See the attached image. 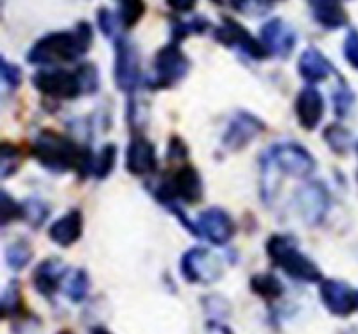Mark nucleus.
Masks as SVG:
<instances>
[{"label": "nucleus", "instance_id": "1", "mask_svg": "<svg viewBox=\"0 0 358 334\" xmlns=\"http://www.w3.org/2000/svg\"><path fill=\"white\" fill-rule=\"evenodd\" d=\"M31 154L45 170L56 174L78 172L81 179L92 176L94 152L57 130L41 129L34 138Z\"/></svg>", "mask_w": 358, "mask_h": 334}, {"label": "nucleus", "instance_id": "2", "mask_svg": "<svg viewBox=\"0 0 358 334\" xmlns=\"http://www.w3.org/2000/svg\"><path fill=\"white\" fill-rule=\"evenodd\" d=\"M94 45V29L88 22H78L70 31H56L45 34L31 47L27 61L40 68L73 63L88 54Z\"/></svg>", "mask_w": 358, "mask_h": 334}, {"label": "nucleus", "instance_id": "3", "mask_svg": "<svg viewBox=\"0 0 358 334\" xmlns=\"http://www.w3.org/2000/svg\"><path fill=\"white\" fill-rule=\"evenodd\" d=\"M265 252L271 263L283 270L289 278L308 284L322 281V272L317 263L299 250L297 241L292 236L273 234L265 243Z\"/></svg>", "mask_w": 358, "mask_h": 334}, {"label": "nucleus", "instance_id": "4", "mask_svg": "<svg viewBox=\"0 0 358 334\" xmlns=\"http://www.w3.org/2000/svg\"><path fill=\"white\" fill-rule=\"evenodd\" d=\"M152 195L163 206L178 204H199L204 197V184L199 170L194 165H179L171 176L165 177L152 190Z\"/></svg>", "mask_w": 358, "mask_h": 334}, {"label": "nucleus", "instance_id": "5", "mask_svg": "<svg viewBox=\"0 0 358 334\" xmlns=\"http://www.w3.org/2000/svg\"><path fill=\"white\" fill-rule=\"evenodd\" d=\"M190 68V59L181 50L179 41L172 40L156 52L152 61V77L145 82V86L149 90H169L183 81Z\"/></svg>", "mask_w": 358, "mask_h": 334}, {"label": "nucleus", "instance_id": "6", "mask_svg": "<svg viewBox=\"0 0 358 334\" xmlns=\"http://www.w3.org/2000/svg\"><path fill=\"white\" fill-rule=\"evenodd\" d=\"M278 172L296 179H308L315 172V158L303 145L294 142H281L273 145L264 155Z\"/></svg>", "mask_w": 358, "mask_h": 334}, {"label": "nucleus", "instance_id": "7", "mask_svg": "<svg viewBox=\"0 0 358 334\" xmlns=\"http://www.w3.org/2000/svg\"><path fill=\"white\" fill-rule=\"evenodd\" d=\"M33 86L41 95L54 100H73L85 95L78 72H70L59 66H45L38 70L33 75Z\"/></svg>", "mask_w": 358, "mask_h": 334}, {"label": "nucleus", "instance_id": "8", "mask_svg": "<svg viewBox=\"0 0 358 334\" xmlns=\"http://www.w3.org/2000/svg\"><path fill=\"white\" fill-rule=\"evenodd\" d=\"M179 270L188 284H213L222 278V261L204 247H192L181 256Z\"/></svg>", "mask_w": 358, "mask_h": 334}, {"label": "nucleus", "instance_id": "9", "mask_svg": "<svg viewBox=\"0 0 358 334\" xmlns=\"http://www.w3.org/2000/svg\"><path fill=\"white\" fill-rule=\"evenodd\" d=\"M113 81L117 90L127 95H133L142 82L140 54L133 45V41L124 36L115 40Z\"/></svg>", "mask_w": 358, "mask_h": 334}, {"label": "nucleus", "instance_id": "10", "mask_svg": "<svg viewBox=\"0 0 358 334\" xmlns=\"http://www.w3.org/2000/svg\"><path fill=\"white\" fill-rule=\"evenodd\" d=\"M213 38H215V41H219L220 45L241 50L242 54H245L251 59H257V61L268 57V52L262 40L252 36L244 25L229 17L222 18V24L213 31Z\"/></svg>", "mask_w": 358, "mask_h": 334}, {"label": "nucleus", "instance_id": "11", "mask_svg": "<svg viewBox=\"0 0 358 334\" xmlns=\"http://www.w3.org/2000/svg\"><path fill=\"white\" fill-rule=\"evenodd\" d=\"M294 202L306 225H317L330 209V192L319 181H308L297 190Z\"/></svg>", "mask_w": 358, "mask_h": 334}, {"label": "nucleus", "instance_id": "12", "mask_svg": "<svg viewBox=\"0 0 358 334\" xmlns=\"http://www.w3.org/2000/svg\"><path fill=\"white\" fill-rule=\"evenodd\" d=\"M197 238L208 240L212 245L224 247L233 240L236 232V225L231 215L220 208L204 209L197 216Z\"/></svg>", "mask_w": 358, "mask_h": 334}, {"label": "nucleus", "instance_id": "13", "mask_svg": "<svg viewBox=\"0 0 358 334\" xmlns=\"http://www.w3.org/2000/svg\"><path fill=\"white\" fill-rule=\"evenodd\" d=\"M265 130V123L248 111H236L222 135V147L229 152H241Z\"/></svg>", "mask_w": 358, "mask_h": 334}, {"label": "nucleus", "instance_id": "14", "mask_svg": "<svg viewBox=\"0 0 358 334\" xmlns=\"http://www.w3.org/2000/svg\"><path fill=\"white\" fill-rule=\"evenodd\" d=\"M319 298L334 317L346 318L358 308V291L338 279H322L319 282Z\"/></svg>", "mask_w": 358, "mask_h": 334}, {"label": "nucleus", "instance_id": "15", "mask_svg": "<svg viewBox=\"0 0 358 334\" xmlns=\"http://www.w3.org/2000/svg\"><path fill=\"white\" fill-rule=\"evenodd\" d=\"M260 40L267 49L268 56H276L281 59H287L297 43L296 31L281 18H271L262 25Z\"/></svg>", "mask_w": 358, "mask_h": 334}, {"label": "nucleus", "instance_id": "16", "mask_svg": "<svg viewBox=\"0 0 358 334\" xmlns=\"http://www.w3.org/2000/svg\"><path fill=\"white\" fill-rule=\"evenodd\" d=\"M126 170L134 177H145L155 174L158 167L156 149L152 142L142 135H134L126 147Z\"/></svg>", "mask_w": 358, "mask_h": 334}, {"label": "nucleus", "instance_id": "17", "mask_svg": "<svg viewBox=\"0 0 358 334\" xmlns=\"http://www.w3.org/2000/svg\"><path fill=\"white\" fill-rule=\"evenodd\" d=\"M294 113L301 129L308 132L317 129L324 116V98L321 91L313 86H305L294 100Z\"/></svg>", "mask_w": 358, "mask_h": 334}, {"label": "nucleus", "instance_id": "18", "mask_svg": "<svg viewBox=\"0 0 358 334\" xmlns=\"http://www.w3.org/2000/svg\"><path fill=\"white\" fill-rule=\"evenodd\" d=\"M66 275H69V268L59 257H47L34 268L33 286L41 297L52 298L62 289Z\"/></svg>", "mask_w": 358, "mask_h": 334}, {"label": "nucleus", "instance_id": "19", "mask_svg": "<svg viewBox=\"0 0 358 334\" xmlns=\"http://www.w3.org/2000/svg\"><path fill=\"white\" fill-rule=\"evenodd\" d=\"M83 227H85V220H83L81 209H70L69 213L62 215L50 224L49 238L57 247L69 249L81 240Z\"/></svg>", "mask_w": 358, "mask_h": 334}, {"label": "nucleus", "instance_id": "20", "mask_svg": "<svg viewBox=\"0 0 358 334\" xmlns=\"http://www.w3.org/2000/svg\"><path fill=\"white\" fill-rule=\"evenodd\" d=\"M297 72H299L303 81H306L308 84H317V82H322L330 77L335 70L330 59L321 50L315 49V47H308L306 50H303L299 59H297Z\"/></svg>", "mask_w": 358, "mask_h": 334}, {"label": "nucleus", "instance_id": "21", "mask_svg": "<svg viewBox=\"0 0 358 334\" xmlns=\"http://www.w3.org/2000/svg\"><path fill=\"white\" fill-rule=\"evenodd\" d=\"M310 11L313 20L328 31L346 27L350 22L342 0H310Z\"/></svg>", "mask_w": 358, "mask_h": 334}, {"label": "nucleus", "instance_id": "22", "mask_svg": "<svg viewBox=\"0 0 358 334\" xmlns=\"http://www.w3.org/2000/svg\"><path fill=\"white\" fill-rule=\"evenodd\" d=\"M249 289L265 302L280 301V298L283 297V294H285V286H283V282L280 281V278H276V275L271 272L255 273V275L249 279Z\"/></svg>", "mask_w": 358, "mask_h": 334}, {"label": "nucleus", "instance_id": "23", "mask_svg": "<svg viewBox=\"0 0 358 334\" xmlns=\"http://www.w3.org/2000/svg\"><path fill=\"white\" fill-rule=\"evenodd\" d=\"M24 295H22V286L17 279H11L2 294L0 302V313L2 318H17L24 314Z\"/></svg>", "mask_w": 358, "mask_h": 334}, {"label": "nucleus", "instance_id": "24", "mask_svg": "<svg viewBox=\"0 0 358 334\" xmlns=\"http://www.w3.org/2000/svg\"><path fill=\"white\" fill-rule=\"evenodd\" d=\"M63 291L69 297L70 302L79 304L88 297L90 291V275L85 268H76L69 272L65 282H63Z\"/></svg>", "mask_w": 358, "mask_h": 334}, {"label": "nucleus", "instance_id": "25", "mask_svg": "<svg viewBox=\"0 0 358 334\" xmlns=\"http://www.w3.org/2000/svg\"><path fill=\"white\" fill-rule=\"evenodd\" d=\"M6 265L13 270V272H20L25 266L33 261V245L29 243L24 238L11 241L6 247Z\"/></svg>", "mask_w": 358, "mask_h": 334}, {"label": "nucleus", "instance_id": "26", "mask_svg": "<svg viewBox=\"0 0 358 334\" xmlns=\"http://www.w3.org/2000/svg\"><path fill=\"white\" fill-rule=\"evenodd\" d=\"M322 139L328 145L334 154L344 155L351 149V143H353V136H351L350 129L342 126V123H330L326 126L322 130Z\"/></svg>", "mask_w": 358, "mask_h": 334}, {"label": "nucleus", "instance_id": "27", "mask_svg": "<svg viewBox=\"0 0 358 334\" xmlns=\"http://www.w3.org/2000/svg\"><path fill=\"white\" fill-rule=\"evenodd\" d=\"M118 159V147L115 143H106L102 145L101 151L94 154V165H92V176L97 181H104L110 177L111 172L115 170Z\"/></svg>", "mask_w": 358, "mask_h": 334}, {"label": "nucleus", "instance_id": "28", "mask_svg": "<svg viewBox=\"0 0 358 334\" xmlns=\"http://www.w3.org/2000/svg\"><path fill=\"white\" fill-rule=\"evenodd\" d=\"M145 15V0H118V20L124 29L138 25Z\"/></svg>", "mask_w": 358, "mask_h": 334}, {"label": "nucleus", "instance_id": "29", "mask_svg": "<svg viewBox=\"0 0 358 334\" xmlns=\"http://www.w3.org/2000/svg\"><path fill=\"white\" fill-rule=\"evenodd\" d=\"M0 174H2V179H8L13 177L20 170L22 165V152L20 149L11 142H2V149H0Z\"/></svg>", "mask_w": 358, "mask_h": 334}, {"label": "nucleus", "instance_id": "30", "mask_svg": "<svg viewBox=\"0 0 358 334\" xmlns=\"http://www.w3.org/2000/svg\"><path fill=\"white\" fill-rule=\"evenodd\" d=\"M22 204H24V220L27 222L31 227H41L50 216L49 204L43 202L41 199H38V197H31V199L24 200Z\"/></svg>", "mask_w": 358, "mask_h": 334}, {"label": "nucleus", "instance_id": "31", "mask_svg": "<svg viewBox=\"0 0 358 334\" xmlns=\"http://www.w3.org/2000/svg\"><path fill=\"white\" fill-rule=\"evenodd\" d=\"M208 29H210V22L203 17H197L190 22H174L172 24V40L181 43L190 34H203Z\"/></svg>", "mask_w": 358, "mask_h": 334}, {"label": "nucleus", "instance_id": "32", "mask_svg": "<svg viewBox=\"0 0 358 334\" xmlns=\"http://www.w3.org/2000/svg\"><path fill=\"white\" fill-rule=\"evenodd\" d=\"M231 8L245 17H264L273 8V0H229Z\"/></svg>", "mask_w": 358, "mask_h": 334}, {"label": "nucleus", "instance_id": "33", "mask_svg": "<svg viewBox=\"0 0 358 334\" xmlns=\"http://www.w3.org/2000/svg\"><path fill=\"white\" fill-rule=\"evenodd\" d=\"M201 304H203L204 311L210 317V320H220L222 322L224 318H228L231 313V306L229 302L226 301L220 295H208V297L201 298Z\"/></svg>", "mask_w": 358, "mask_h": 334}, {"label": "nucleus", "instance_id": "34", "mask_svg": "<svg viewBox=\"0 0 358 334\" xmlns=\"http://www.w3.org/2000/svg\"><path fill=\"white\" fill-rule=\"evenodd\" d=\"M79 75V81H81L83 93L85 95H94L99 91V86H101V77H99L97 66L92 65V63H83L76 68Z\"/></svg>", "mask_w": 358, "mask_h": 334}, {"label": "nucleus", "instance_id": "35", "mask_svg": "<svg viewBox=\"0 0 358 334\" xmlns=\"http://www.w3.org/2000/svg\"><path fill=\"white\" fill-rule=\"evenodd\" d=\"M2 227L15 220H24V204L17 202L6 190H2Z\"/></svg>", "mask_w": 358, "mask_h": 334}, {"label": "nucleus", "instance_id": "36", "mask_svg": "<svg viewBox=\"0 0 358 334\" xmlns=\"http://www.w3.org/2000/svg\"><path fill=\"white\" fill-rule=\"evenodd\" d=\"M97 24H99V29H101V33L106 38H110V40L113 41L117 40V38H120L118 36V29L122 27V24H120V20H118V15H113L110 9L106 8L99 9Z\"/></svg>", "mask_w": 358, "mask_h": 334}, {"label": "nucleus", "instance_id": "37", "mask_svg": "<svg viewBox=\"0 0 358 334\" xmlns=\"http://www.w3.org/2000/svg\"><path fill=\"white\" fill-rule=\"evenodd\" d=\"M0 75H2V82H4L8 88H11V90H17L18 86L22 84V79H24L20 66L8 61L6 57L0 59Z\"/></svg>", "mask_w": 358, "mask_h": 334}, {"label": "nucleus", "instance_id": "38", "mask_svg": "<svg viewBox=\"0 0 358 334\" xmlns=\"http://www.w3.org/2000/svg\"><path fill=\"white\" fill-rule=\"evenodd\" d=\"M355 97H353V91L348 88L344 82L341 84L337 91L334 95V107H335V114H337L338 119H344L348 114V111L351 109V104H353Z\"/></svg>", "mask_w": 358, "mask_h": 334}, {"label": "nucleus", "instance_id": "39", "mask_svg": "<svg viewBox=\"0 0 358 334\" xmlns=\"http://www.w3.org/2000/svg\"><path fill=\"white\" fill-rule=\"evenodd\" d=\"M342 52H344V59H346L348 65L358 72V31L357 29H351L350 33H348L346 40H344V47H342Z\"/></svg>", "mask_w": 358, "mask_h": 334}, {"label": "nucleus", "instance_id": "40", "mask_svg": "<svg viewBox=\"0 0 358 334\" xmlns=\"http://www.w3.org/2000/svg\"><path fill=\"white\" fill-rule=\"evenodd\" d=\"M188 155V147L185 145V142L179 136H172V139L169 142L167 149V159L169 161H183Z\"/></svg>", "mask_w": 358, "mask_h": 334}, {"label": "nucleus", "instance_id": "41", "mask_svg": "<svg viewBox=\"0 0 358 334\" xmlns=\"http://www.w3.org/2000/svg\"><path fill=\"white\" fill-rule=\"evenodd\" d=\"M165 4H167L172 11H176L181 15V13L194 11V8H196V4H197V0H165Z\"/></svg>", "mask_w": 358, "mask_h": 334}, {"label": "nucleus", "instance_id": "42", "mask_svg": "<svg viewBox=\"0 0 358 334\" xmlns=\"http://www.w3.org/2000/svg\"><path fill=\"white\" fill-rule=\"evenodd\" d=\"M206 333L208 334H233L226 324L220 320H208L206 322Z\"/></svg>", "mask_w": 358, "mask_h": 334}, {"label": "nucleus", "instance_id": "43", "mask_svg": "<svg viewBox=\"0 0 358 334\" xmlns=\"http://www.w3.org/2000/svg\"><path fill=\"white\" fill-rule=\"evenodd\" d=\"M90 334H113V333H111L110 329H106V327L97 326V327H94V329L90 331Z\"/></svg>", "mask_w": 358, "mask_h": 334}, {"label": "nucleus", "instance_id": "44", "mask_svg": "<svg viewBox=\"0 0 358 334\" xmlns=\"http://www.w3.org/2000/svg\"><path fill=\"white\" fill-rule=\"evenodd\" d=\"M57 334H73V333H72V331H69V329H63V331H59Z\"/></svg>", "mask_w": 358, "mask_h": 334}, {"label": "nucleus", "instance_id": "45", "mask_svg": "<svg viewBox=\"0 0 358 334\" xmlns=\"http://www.w3.org/2000/svg\"><path fill=\"white\" fill-rule=\"evenodd\" d=\"M357 152H358V145H357Z\"/></svg>", "mask_w": 358, "mask_h": 334}, {"label": "nucleus", "instance_id": "46", "mask_svg": "<svg viewBox=\"0 0 358 334\" xmlns=\"http://www.w3.org/2000/svg\"><path fill=\"white\" fill-rule=\"evenodd\" d=\"M273 2H276V0H273Z\"/></svg>", "mask_w": 358, "mask_h": 334}]
</instances>
